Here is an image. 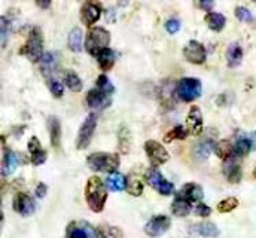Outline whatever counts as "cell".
<instances>
[{
    "label": "cell",
    "mask_w": 256,
    "mask_h": 238,
    "mask_svg": "<svg viewBox=\"0 0 256 238\" xmlns=\"http://www.w3.org/2000/svg\"><path fill=\"white\" fill-rule=\"evenodd\" d=\"M176 92L182 102H194L201 94V82L195 78H184L179 80Z\"/></svg>",
    "instance_id": "cell-5"
},
{
    "label": "cell",
    "mask_w": 256,
    "mask_h": 238,
    "mask_svg": "<svg viewBox=\"0 0 256 238\" xmlns=\"http://www.w3.org/2000/svg\"><path fill=\"white\" fill-rule=\"evenodd\" d=\"M39 8H44V9H46V8H50L51 6V2H38L36 3Z\"/></svg>",
    "instance_id": "cell-48"
},
{
    "label": "cell",
    "mask_w": 256,
    "mask_h": 238,
    "mask_svg": "<svg viewBox=\"0 0 256 238\" xmlns=\"http://www.w3.org/2000/svg\"><path fill=\"white\" fill-rule=\"evenodd\" d=\"M0 27H2V32H0V34H2V48H4L6 46V39H8V27H9V22H8V20H6V16H2V20H0Z\"/></svg>",
    "instance_id": "cell-42"
},
{
    "label": "cell",
    "mask_w": 256,
    "mask_h": 238,
    "mask_svg": "<svg viewBox=\"0 0 256 238\" xmlns=\"http://www.w3.org/2000/svg\"><path fill=\"white\" fill-rule=\"evenodd\" d=\"M214 154H216L220 160L226 161V160H230L231 156H234V144H232L230 140H222V142H219V143L216 144Z\"/></svg>",
    "instance_id": "cell-28"
},
{
    "label": "cell",
    "mask_w": 256,
    "mask_h": 238,
    "mask_svg": "<svg viewBox=\"0 0 256 238\" xmlns=\"http://www.w3.org/2000/svg\"><path fill=\"white\" fill-rule=\"evenodd\" d=\"M18 167V158L12 150H4L3 155V162H2V174L9 176L12 174Z\"/></svg>",
    "instance_id": "cell-21"
},
{
    "label": "cell",
    "mask_w": 256,
    "mask_h": 238,
    "mask_svg": "<svg viewBox=\"0 0 256 238\" xmlns=\"http://www.w3.org/2000/svg\"><path fill=\"white\" fill-rule=\"evenodd\" d=\"M97 88L102 90L106 94H112L115 91L114 85L110 84V80H109V78L106 74H100L98 76V79H97Z\"/></svg>",
    "instance_id": "cell-37"
},
{
    "label": "cell",
    "mask_w": 256,
    "mask_h": 238,
    "mask_svg": "<svg viewBox=\"0 0 256 238\" xmlns=\"http://www.w3.org/2000/svg\"><path fill=\"white\" fill-rule=\"evenodd\" d=\"M36 195H38L39 198H44V196L46 195V184H45V183H39V184H38V188H36Z\"/></svg>",
    "instance_id": "cell-44"
},
{
    "label": "cell",
    "mask_w": 256,
    "mask_h": 238,
    "mask_svg": "<svg viewBox=\"0 0 256 238\" xmlns=\"http://www.w3.org/2000/svg\"><path fill=\"white\" fill-rule=\"evenodd\" d=\"M96 126H97V115L96 114H90L86 116V119L84 120V124L80 125L79 134H78V138H76V148L79 150L86 149L90 146V142L92 138Z\"/></svg>",
    "instance_id": "cell-7"
},
{
    "label": "cell",
    "mask_w": 256,
    "mask_h": 238,
    "mask_svg": "<svg viewBox=\"0 0 256 238\" xmlns=\"http://www.w3.org/2000/svg\"><path fill=\"white\" fill-rule=\"evenodd\" d=\"M243 60V50L238 44H231L226 50V61H228V66L230 67H237L240 66Z\"/></svg>",
    "instance_id": "cell-22"
},
{
    "label": "cell",
    "mask_w": 256,
    "mask_h": 238,
    "mask_svg": "<svg viewBox=\"0 0 256 238\" xmlns=\"http://www.w3.org/2000/svg\"><path fill=\"white\" fill-rule=\"evenodd\" d=\"M106 184L109 189H112L115 192H121L127 188V178L120 173H112L106 178Z\"/></svg>",
    "instance_id": "cell-29"
},
{
    "label": "cell",
    "mask_w": 256,
    "mask_h": 238,
    "mask_svg": "<svg viewBox=\"0 0 256 238\" xmlns=\"http://www.w3.org/2000/svg\"><path fill=\"white\" fill-rule=\"evenodd\" d=\"M237 206H238V200L231 196V198H226V200L220 201V202L218 204V210H219L220 213H230V212H232Z\"/></svg>",
    "instance_id": "cell-35"
},
{
    "label": "cell",
    "mask_w": 256,
    "mask_h": 238,
    "mask_svg": "<svg viewBox=\"0 0 256 238\" xmlns=\"http://www.w3.org/2000/svg\"><path fill=\"white\" fill-rule=\"evenodd\" d=\"M48 130H50V136H51V144L54 148H60L62 143V124L60 119L56 116H51L48 119Z\"/></svg>",
    "instance_id": "cell-19"
},
{
    "label": "cell",
    "mask_w": 256,
    "mask_h": 238,
    "mask_svg": "<svg viewBox=\"0 0 256 238\" xmlns=\"http://www.w3.org/2000/svg\"><path fill=\"white\" fill-rule=\"evenodd\" d=\"M178 196L185 198L190 202H200L204 198V192H202V189H201L200 184H196V183H188V184H185L178 192Z\"/></svg>",
    "instance_id": "cell-15"
},
{
    "label": "cell",
    "mask_w": 256,
    "mask_h": 238,
    "mask_svg": "<svg viewBox=\"0 0 256 238\" xmlns=\"http://www.w3.org/2000/svg\"><path fill=\"white\" fill-rule=\"evenodd\" d=\"M110 102H112L110 94H106L98 88H94L86 94V104L91 109H104L110 104Z\"/></svg>",
    "instance_id": "cell-11"
},
{
    "label": "cell",
    "mask_w": 256,
    "mask_h": 238,
    "mask_svg": "<svg viewBox=\"0 0 256 238\" xmlns=\"http://www.w3.org/2000/svg\"><path fill=\"white\" fill-rule=\"evenodd\" d=\"M191 202L185 198H180V196H176V200L173 201L172 204V212L173 214L179 216V218H185L191 213Z\"/></svg>",
    "instance_id": "cell-25"
},
{
    "label": "cell",
    "mask_w": 256,
    "mask_h": 238,
    "mask_svg": "<svg viewBox=\"0 0 256 238\" xmlns=\"http://www.w3.org/2000/svg\"><path fill=\"white\" fill-rule=\"evenodd\" d=\"M127 192L132 196H138L143 192V182L140 178V174L136 172H131L127 178Z\"/></svg>",
    "instance_id": "cell-23"
},
{
    "label": "cell",
    "mask_w": 256,
    "mask_h": 238,
    "mask_svg": "<svg viewBox=\"0 0 256 238\" xmlns=\"http://www.w3.org/2000/svg\"><path fill=\"white\" fill-rule=\"evenodd\" d=\"M144 180H146V183L150 188H154L155 190H158L161 195H172L173 190H174L173 183L172 182H167L166 178H162V174L160 173V170L155 168V167L149 168L144 173Z\"/></svg>",
    "instance_id": "cell-6"
},
{
    "label": "cell",
    "mask_w": 256,
    "mask_h": 238,
    "mask_svg": "<svg viewBox=\"0 0 256 238\" xmlns=\"http://www.w3.org/2000/svg\"><path fill=\"white\" fill-rule=\"evenodd\" d=\"M170 225H172L170 218H167V216H155V218H152V219L146 224L144 232H146L149 237L156 238L160 237V236H162L164 232H167L168 228H170Z\"/></svg>",
    "instance_id": "cell-9"
},
{
    "label": "cell",
    "mask_w": 256,
    "mask_h": 238,
    "mask_svg": "<svg viewBox=\"0 0 256 238\" xmlns=\"http://www.w3.org/2000/svg\"><path fill=\"white\" fill-rule=\"evenodd\" d=\"M79 226L86 232L88 238H106L104 232H103L102 230H94L88 222H80V224H79Z\"/></svg>",
    "instance_id": "cell-38"
},
{
    "label": "cell",
    "mask_w": 256,
    "mask_h": 238,
    "mask_svg": "<svg viewBox=\"0 0 256 238\" xmlns=\"http://www.w3.org/2000/svg\"><path fill=\"white\" fill-rule=\"evenodd\" d=\"M48 88H50V91H51V94H52L54 97H57V98L63 97V94H64L63 84H60L57 79H54V78H48Z\"/></svg>",
    "instance_id": "cell-36"
},
{
    "label": "cell",
    "mask_w": 256,
    "mask_h": 238,
    "mask_svg": "<svg viewBox=\"0 0 256 238\" xmlns=\"http://www.w3.org/2000/svg\"><path fill=\"white\" fill-rule=\"evenodd\" d=\"M195 213H196L198 216H201V218H207V216H210V214H212V208H210L208 206H206V204L200 202V204L195 207Z\"/></svg>",
    "instance_id": "cell-43"
},
{
    "label": "cell",
    "mask_w": 256,
    "mask_h": 238,
    "mask_svg": "<svg viewBox=\"0 0 256 238\" xmlns=\"http://www.w3.org/2000/svg\"><path fill=\"white\" fill-rule=\"evenodd\" d=\"M184 54H185V58L188 60L190 62H192V64H202L206 61V50L196 40H191L185 46Z\"/></svg>",
    "instance_id": "cell-13"
},
{
    "label": "cell",
    "mask_w": 256,
    "mask_h": 238,
    "mask_svg": "<svg viewBox=\"0 0 256 238\" xmlns=\"http://www.w3.org/2000/svg\"><path fill=\"white\" fill-rule=\"evenodd\" d=\"M102 15V6L100 3H96V2H86L84 3L82 9H80V18H82V22L88 27H91L92 24H96Z\"/></svg>",
    "instance_id": "cell-10"
},
{
    "label": "cell",
    "mask_w": 256,
    "mask_h": 238,
    "mask_svg": "<svg viewBox=\"0 0 256 238\" xmlns=\"http://www.w3.org/2000/svg\"><path fill=\"white\" fill-rule=\"evenodd\" d=\"M67 238H88V236L80 226H76V224L72 222L67 230Z\"/></svg>",
    "instance_id": "cell-39"
},
{
    "label": "cell",
    "mask_w": 256,
    "mask_h": 238,
    "mask_svg": "<svg viewBox=\"0 0 256 238\" xmlns=\"http://www.w3.org/2000/svg\"><path fill=\"white\" fill-rule=\"evenodd\" d=\"M214 144H213V140H202V142H200L198 144H195V148H194V156H195V160H198V161H204V160H207L208 158V155L212 154V150H214Z\"/></svg>",
    "instance_id": "cell-20"
},
{
    "label": "cell",
    "mask_w": 256,
    "mask_h": 238,
    "mask_svg": "<svg viewBox=\"0 0 256 238\" xmlns=\"http://www.w3.org/2000/svg\"><path fill=\"white\" fill-rule=\"evenodd\" d=\"M108 231H109V234L114 238H122V232L118 228H115V226H108Z\"/></svg>",
    "instance_id": "cell-45"
},
{
    "label": "cell",
    "mask_w": 256,
    "mask_h": 238,
    "mask_svg": "<svg viewBox=\"0 0 256 238\" xmlns=\"http://www.w3.org/2000/svg\"><path fill=\"white\" fill-rule=\"evenodd\" d=\"M56 64H57V61H56V57H54L52 52L45 54L44 58H42V70H44V73H45L46 76H50V73L54 72Z\"/></svg>",
    "instance_id": "cell-34"
},
{
    "label": "cell",
    "mask_w": 256,
    "mask_h": 238,
    "mask_svg": "<svg viewBox=\"0 0 256 238\" xmlns=\"http://www.w3.org/2000/svg\"><path fill=\"white\" fill-rule=\"evenodd\" d=\"M64 84L73 92H79L82 90V80H80V78L73 70H68V72L64 73Z\"/></svg>",
    "instance_id": "cell-31"
},
{
    "label": "cell",
    "mask_w": 256,
    "mask_h": 238,
    "mask_svg": "<svg viewBox=\"0 0 256 238\" xmlns=\"http://www.w3.org/2000/svg\"><path fill=\"white\" fill-rule=\"evenodd\" d=\"M166 28L170 34H176L179 30H180V21L176 20V18H170L167 22H166Z\"/></svg>",
    "instance_id": "cell-41"
},
{
    "label": "cell",
    "mask_w": 256,
    "mask_h": 238,
    "mask_svg": "<svg viewBox=\"0 0 256 238\" xmlns=\"http://www.w3.org/2000/svg\"><path fill=\"white\" fill-rule=\"evenodd\" d=\"M191 232L194 234H198V236H202V237L208 238H216L219 236V230L214 224L212 222H201V224H196V225H192Z\"/></svg>",
    "instance_id": "cell-18"
},
{
    "label": "cell",
    "mask_w": 256,
    "mask_h": 238,
    "mask_svg": "<svg viewBox=\"0 0 256 238\" xmlns=\"http://www.w3.org/2000/svg\"><path fill=\"white\" fill-rule=\"evenodd\" d=\"M248 136H249V138H250V142H252L254 150H256V131H254V132H250V134H248Z\"/></svg>",
    "instance_id": "cell-47"
},
{
    "label": "cell",
    "mask_w": 256,
    "mask_h": 238,
    "mask_svg": "<svg viewBox=\"0 0 256 238\" xmlns=\"http://www.w3.org/2000/svg\"><path fill=\"white\" fill-rule=\"evenodd\" d=\"M28 152L32 155L33 166H42L46 161V152L42 149V144L38 137H32L28 140Z\"/></svg>",
    "instance_id": "cell-16"
},
{
    "label": "cell",
    "mask_w": 256,
    "mask_h": 238,
    "mask_svg": "<svg viewBox=\"0 0 256 238\" xmlns=\"http://www.w3.org/2000/svg\"><path fill=\"white\" fill-rule=\"evenodd\" d=\"M186 125H188V132L192 136H200L202 128H204V119H202V112L198 106L191 108L188 118H186Z\"/></svg>",
    "instance_id": "cell-14"
},
{
    "label": "cell",
    "mask_w": 256,
    "mask_h": 238,
    "mask_svg": "<svg viewBox=\"0 0 256 238\" xmlns=\"http://www.w3.org/2000/svg\"><path fill=\"white\" fill-rule=\"evenodd\" d=\"M85 200L92 212H102L108 200V190L104 189V183L102 182V178L97 176L88 178L85 188Z\"/></svg>",
    "instance_id": "cell-1"
},
{
    "label": "cell",
    "mask_w": 256,
    "mask_h": 238,
    "mask_svg": "<svg viewBox=\"0 0 256 238\" xmlns=\"http://www.w3.org/2000/svg\"><path fill=\"white\" fill-rule=\"evenodd\" d=\"M109 44H110V33L103 27H92L88 32L85 48L91 56L98 57V54L108 50Z\"/></svg>",
    "instance_id": "cell-2"
},
{
    "label": "cell",
    "mask_w": 256,
    "mask_h": 238,
    "mask_svg": "<svg viewBox=\"0 0 256 238\" xmlns=\"http://www.w3.org/2000/svg\"><path fill=\"white\" fill-rule=\"evenodd\" d=\"M186 136H188V131H185L184 126L178 125V126L172 128V130L166 134L164 142H166V143H170V142H173V140H184V138H186Z\"/></svg>",
    "instance_id": "cell-33"
},
{
    "label": "cell",
    "mask_w": 256,
    "mask_h": 238,
    "mask_svg": "<svg viewBox=\"0 0 256 238\" xmlns=\"http://www.w3.org/2000/svg\"><path fill=\"white\" fill-rule=\"evenodd\" d=\"M68 48L73 52H80L82 51V30L80 28H73L68 33Z\"/></svg>",
    "instance_id": "cell-30"
},
{
    "label": "cell",
    "mask_w": 256,
    "mask_h": 238,
    "mask_svg": "<svg viewBox=\"0 0 256 238\" xmlns=\"http://www.w3.org/2000/svg\"><path fill=\"white\" fill-rule=\"evenodd\" d=\"M86 164L92 172H108L112 174V173H116V168L120 167L121 160L115 154L97 152V154H92L88 156Z\"/></svg>",
    "instance_id": "cell-3"
},
{
    "label": "cell",
    "mask_w": 256,
    "mask_h": 238,
    "mask_svg": "<svg viewBox=\"0 0 256 238\" xmlns=\"http://www.w3.org/2000/svg\"><path fill=\"white\" fill-rule=\"evenodd\" d=\"M224 173H225V176L228 178V180L231 183H238L240 182V178H242V168H240L238 161L236 160V155L225 161Z\"/></svg>",
    "instance_id": "cell-17"
},
{
    "label": "cell",
    "mask_w": 256,
    "mask_h": 238,
    "mask_svg": "<svg viewBox=\"0 0 256 238\" xmlns=\"http://www.w3.org/2000/svg\"><path fill=\"white\" fill-rule=\"evenodd\" d=\"M97 61H98L100 68H102L103 72H108V70H110V68L114 67L115 61H116V54H115V51H112L110 48H108V50H104L102 54H98Z\"/></svg>",
    "instance_id": "cell-26"
},
{
    "label": "cell",
    "mask_w": 256,
    "mask_h": 238,
    "mask_svg": "<svg viewBox=\"0 0 256 238\" xmlns=\"http://www.w3.org/2000/svg\"><path fill=\"white\" fill-rule=\"evenodd\" d=\"M118 140H120V149L122 154H128L130 152V144H131V132L126 125H122L120 128L118 132Z\"/></svg>",
    "instance_id": "cell-32"
},
{
    "label": "cell",
    "mask_w": 256,
    "mask_h": 238,
    "mask_svg": "<svg viewBox=\"0 0 256 238\" xmlns=\"http://www.w3.org/2000/svg\"><path fill=\"white\" fill-rule=\"evenodd\" d=\"M236 16H237L240 21H244V22H250V21L254 20L252 12H250L248 8H243V6H237V8H236Z\"/></svg>",
    "instance_id": "cell-40"
},
{
    "label": "cell",
    "mask_w": 256,
    "mask_h": 238,
    "mask_svg": "<svg viewBox=\"0 0 256 238\" xmlns=\"http://www.w3.org/2000/svg\"><path fill=\"white\" fill-rule=\"evenodd\" d=\"M196 6L201 8V9H206V10H212L214 3L213 2H200V3H196Z\"/></svg>",
    "instance_id": "cell-46"
},
{
    "label": "cell",
    "mask_w": 256,
    "mask_h": 238,
    "mask_svg": "<svg viewBox=\"0 0 256 238\" xmlns=\"http://www.w3.org/2000/svg\"><path fill=\"white\" fill-rule=\"evenodd\" d=\"M20 54L26 56L30 61H39L44 58V38L39 27H33L30 30L27 42L20 50Z\"/></svg>",
    "instance_id": "cell-4"
},
{
    "label": "cell",
    "mask_w": 256,
    "mask_h": 238,
    "mask_svg": "<svg viewBox=\"0 0 256 238\" xmlns=\"http://www.w3.org/2000/svg\"><path fill=\"white\" fill-rule=\"evenodd\" d=\"M252 149H254V146H252V142H250L249 136L248 134H243V136H240L237 138V142L234 144V155L242 158V156L248 155Z\"/></svg>",
    "instance_id": "cell-24"
},
{
    "label": "cell",
    "mask_w": 256,
    "mask_h": 238,
    "mask_svg": "<svg viewBox=\"0 0 256 238\" xmlns=\"http://www.w3.org/2000/svg\"><path fill=\"white\" fill-rule=\"evenodd\" d=\"M206 22H207L208 28H212V30H214V32H220V30L225 27L226 18H225L222 14L208 12V14L206 15Z\"/></svg>",
    "instance_id": "cell-27"
},
{
    "label": "cell",
    "mask_w": 256,
    "mask_h": 238,
    "mask_svg": "<svg viewBox=\"0 0 256 238\" xmlns=\"http://www.w3.org/2000/svg\"><path fill=\"white\" fill-rule=\"evenodd\" d=\"M14 210L21 216H30L34 212V202L27 194L18 192L14 196Z\"/></svg>",
    "instance_id": "cell-12"
},
{
    "label": "cell",
    "mask_w": 256,
    "mask_h": 238,
    "mask_svg": "<svg viewBox=\"0 0 256 238\" xmlns=\"http://www.w3.org/2000/svg\"><path fill=\"white\" fill-rule=\"evenodd\" d=\"M144 152H146L152 167H155V168L170 160V155H168L167 149L161 143H158L155 140H148L144 143Z\"/></svg>",
    "instance_id": "cell-8"
}]
</instances>
